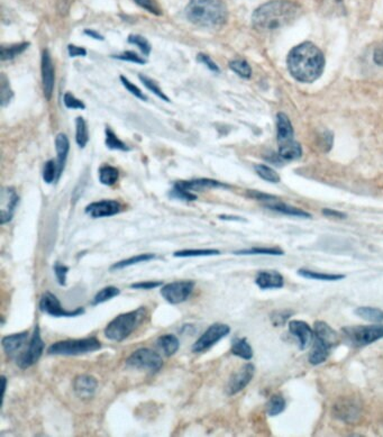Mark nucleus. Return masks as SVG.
Masks as SVG:
<instances>
[{
	"label": "nucleus",
	"mask_w": 383,
	"mask_h": 437,
	"mask_svg": "<svg viewBox=\"0 0 383 437\" xmlns=\"http://www.w3.org/2000/svg\"><path fill=\"white\" fill-rule=\"evenodd\" d=\"M1 381H3V393H1V395H3V397H5V393H6V387H7V380H6V378L5 377H1Z\"/></svg>",
	"instance_id": "nucleus-58"
},
{
	"label": "nucleus",
	"mask_w": 383,
	"mask_h": 437,
	"mask_svg": "<svg viewBox=\"0 0 383 437\" xmlns=\"http://www.w3.org/2000/svg\"><path fill=\"white\" fill-rule=\"evenodd\" d=\"M57 179H59L57 163L50 160V161L45 163L44 170H43V180L46 183H52Z\"/></svg>",
	"instance_id": "nucleus-41"
},
{
	"label": "nucleus",
	"mask_w": 383,
	"mask_h": 437,
	"mask_svg": "<svg viewBox=\"0 0 383 437\" xmlns=\"http://www.w3.org/2000/svg\"><path fill=\"white\" fill-rule=\"evenodd\" d=\"M197 60L199 62L204 63L205 66L208 68V69L212 70L214 72H219V68L215 62H214L212 59H210L208 55H205V54H198Z\"/></svg>",
	"instance_id": "nucleus-52"
},
{
	"label": "nucleus",
	"mask_w": 383,
	"mask_h": 437,
	"mask_svg": "<svg viewBox=\"0 0 383 437\" xmlns=\"http://www.w3.org/2000/svg\"><path fill=\"white\" fill-rule=\"evenodd\" d=\"M106 145H107V147H109V149H111V150H129L127 145L120 141V138H117L116 134H115L109 127L106 129Z\"/></svg>",
	"instance_id": "nucleus-38"
},
{
	"label": "nucleus",
	"mask_w": 383,
	"mask_h": 437,
	"mask_svg": "<svg viewBox=\"0 0 383 437\" xmlns=\"http://www.w3.org/2000/svg\"><path fill=\"white\" fill-rule=\"evenodd\" d=\"M297 273H298V276L303 277V278L321 280V281H339V280L345 278L344 275L316 272V271L308 269H299Z\"/></svg>",
	"instance_id": "nucleus-29"
},
{
	"label": "nucleus",
	"mask_w": 383,
	"mask_h": 437,
	"mask_svg": "<svg viewBox=\"0 0 383 437\" xmlns=\"http://www.w3.org/2000/svg\"><path fill=\"white\" fill-rule=\"evenodd\" d=\"M98 382L91 375H79L73 382L75 395L81 399H90L96 393Z\"/></svg>",
	"instance_id": "nucleus-20"
},
{
	"label": "nucleus",
	"mask_w": 383,
	"mask_h": 437,
	"mask_svg": "<svg viewBox=\"0 0 383 437\" xmlns=\"http://www.w3.org/2000/svg\"><path fill=\"white\" fill-rule=\"evenodd\" d=\"M194 289H195V282L183 280V281H174L168 285L162 286L160 294L171 305H179L189 299Z\"/></svg>",
	"instance_id": "nucleus-11"
},
{
	"label": "nucleus",
	"mask_w": 383,
	"mask_h": 437,
	"mask_svg": "<svg viewBox=\"0 0 383 437\" xmlns=\"http://www.w3.org/2000/svg\"><path fill=\"white\" fill-rule=\"evenodd\" d=\"M30 46V43H19V44L10 45V46H3L1 48V60H12L14 57H18L19 54L26 50Z\"/></svg>",
	"instance_id": "nucleus-33"
},
{
	"label": "nucleus",
	"mask_w": 383,
	"mask_h": 437,
	"mask_svg": "<svg viewBox=\"0 0 383 437\" xmlns=\"http://www.w3.org/2000/svg\"><path fill=\"white\" fill-rule=\"evenodd\" d=\"M138 78H140V80L142 81V84H143L144 86L147 88V89L150 90V91H152V93H154V95H156V96L159 97L160 99H162V100H165V102H170V99H169V97L167 96L165 93H163V90H162L161 88L158 86V84H156V81H153L152 79H150L149 78V77H147V75H140V77H138Z\"/></svg>",
	"instance_id": "nucleus-37"
},
{
	"label": "nucleus",
	"mask_w": 383,
	"mask_h": 437,
	"mask_svg": "<svg viewBox=\"0 0 383 437\" xmlns=\"http://www.w3.org/2000/svg\"><path fill=\"white\" fill-rule=\"evenodd\" d=\"M64 105L68 108H72V109H84V108H86L84 102L75 98V97L70 93H66V95H64Z\"/></svg>",
	"instance_id": "nucleus-48"
},
{
	"label": "nucleus",
	"mask_w": 383,
	"mask_h": 437,
	"mask_svg": "<svg viewBox=\"0 0 383 437\" xmlns=\"http://www.w3.org/2000/svg\"><path fill=\"white\" fill-rule=\"evenodd\" d=\"M323 214L327 217H334V218H345L346 215L345 214L341 213V212H337V210H324Z\"/></svg>",
	"instance_id": "nucleus-54"
},
{
	"label": "nucleus",
	"mask_w": 383,
	"mask_h": 437,
	"mask_svg": "<svg viewBox=\"0 0 383 437\" xmlns=\"http://www.w3.org/2000/svg\"><path fill=\"white\" fill-rule=\"evenodd\" d=\"M343 334L351 344L361 348L383 339V324L377 323L366 326L344 327Z\"/></svg>",
	"instance_id": "nucleus-7"
},
{
	"label": "nucleus",
	"mask_w": 383,
	"mask_h": 437,
	"mask_svg": "<svg viewBox=\"0 0 383 437\" xmlns=\"http://www.w3.org/2000/svg\"><path fill=\"white\" fill-rule=\"evenodd\" d=\"M255 283L261 289H280L285 286V278L276 270L260 271L255 277Z\"/></svg>",
	"instance_id": "nucleus-19"
},
{
	"label": "nucleus",
	"mask_w": 383,
	"mask_h": 437,
	"mask_svg": "<svg viewBox=\"0 0 383 437\" xmlns=\"http://www.w3.org/2000/svg\"><path fill=\"white\" fill-rule=\"evenodd\" d=\"M230 68L242 78H251L252 69L245 60H234L230 62Z\"/></svg>",
	"instance_id": "nucleus-39"
},
{
	"label": "nucleus",
	"mask_w": 383,
	"mask_h": 437,
	"mask_svg": "<svg viewBox=\"0 0 383 437\" xmlns=\"http://www.w3.org/2000/svg\"><path fill=\"white\" fill-rule=\"evenodd\" d=\"M170 195L171 197L177 198V199H180V201H194L197 199V196H196L195 194L187 192V190H183V189L181 188H178V187L176 186L172 189Z\"/></svg>",
	"instance_id": "nucleus-46"
},
{
	"label": "nucleus",
	"mask_w": 383,
	"mask_h": 437,
	"mask_svg": "<svg viewBox=\"0 0 383 437\" xmlns=\"http://www.w3.org/2000/svg\"><path fill=\"white\" fill-rule=\"evenodd\" d=\"M289 332L291 333V335H294L298 340L300 350L305 351L306 348H309L314 337V330L309 326L308 324L303 321H290L289 322Z\"/></svg>",
	"instance_id": "nucleus-17"
},
{
	"label": "nucleus",
	"mask_w": 383,
	"mask_h": 437,
	"mask_svg": "<svg viewBox=\"0 0 383 437\" xmlns=\"http://www.w3.org/2000/svg\"><path fill=\"white\" fill-rule=\"evenodd\" d=\"M301 156H303V149L298 142L292 141L283 145H279V156L286 161L299 159Z\"/></svg>",
	"instance_id": "nucleus-25"
},
{
	"label": "nucleus",
	"mask_w": 383,
	"mask_h": 437,
	"mask_svg": "<svg viewBox=\"0 0 383 437\" xmlns=\"http://www.w3.org/2000/svg\"><path fill=\"white\" fill-rule=\"evenodd\" d=\"M255 171L256 174L260 176L262 179L269 183H278L280 181V176L277 174L276 171L270 168L268 165H259L255 167Z\"/></svg>",
	"instance_id": "nucleus-40"
},
{
	"label": "nucleus",
	"mask_w": 383,
	"mask_h": 437,
	"mask_svg": "<svg viewBox=\"0 0 383 437\" xmlns=\"http://www.w3.org/2000/svg\"><path fill=\"white\" fill-rule=\"evenodd\" d=\"M294 134V127L291 125L290 120L283 113H279L277 115V140L279 145L295 141Z\"/></svg>",
	"instance_id": "nucleus-22"
},
{
	"label": "nucleus",
	"mask_w": 383,
	"mask_h": 437,
	"mask_svg": "<svg viewBox=\"0 0 383 437\" xmlns=\"http://www.w3.org/2000/svg\"><path fill=\"white\" fill-rule=\"evenodd\" d=\"M145 316L147 310L143 307L133 312L118 315L106 326L104 331L106 337L111 341L123 342L133 334L134 331L138 330Z\"/></svg>",
	"instance_id": "nucleus-5"
},
{
	"label": "nucleus",
	"mask_w": 383,
	"mask_h": 437,
	"mask_svg": "<svg viewBox=\"0 0 383 437\" xmlns=\"http://www.w3.org/2000/svg\"><path fill=\"white\" fill-rule=\"evenodd\" d=\"M55 147L57 153V169H59V178L62 174L64 165H66V156L69 153L70 143L66 135L59 134L55 138Z\"/></svg>",
	"instance_id": "nucleus-24"
},
{
	"label": "nucleus",
	"mask_w": 383,
	"mask_h": 437,
	"mask_svg": "<svg viewBox=\"0 0 383 437\" xmlns=\"http://www.w3.org/2000/svg\"><path fill=\"white\" fill-rule=\"evenodd\" d=\"M219 218L223 219V221H236V222H245V219L242 218V217H239V216L222 215L219 216Z\"/></svg>",
	"instance_id": "nucleus-56"
},
{
	"label": "nucleus",
	"mask_w": 383,
	"mask_h": 437,
	"mask_svg": "<svg viewBox=\"0 0 383 437\" xmlns=\"http://www.w3.org/2000/svg\"><path fill=\"white\" fill-rule=\"evenodd\" d=\"M355 315L364 321L371 322V323H383L382 309L362 306L355 309Z\"/></svg>",
	"instance_id": "nucleus-28"
},
{
	"label": "nucleus",
	"mask_w": 383,
	"mask_h": 437,
	"mask_svg": "<svg viewBox=\"0 0 383 437\" xmlns=\"http://www.w3.org/2000/svg\"><path fill=\"white\" fill-rule=\"evenodd\" d=\"M158 345L167 357H171V355L177 353L178 350H179L180 342L177 336L167 334V335L159 337Z\"/></svg>",
	"instance_id": "nucleus-26"
},
{
	"label": "nucleus",
	"mask_w": 383,
	"mask_h": 437,
	"mask_svg": "<svg viewBox=\"0 0 383 437\" xmlns=\"http://www.w3.org/2000/svg\"><path fill=\"white\" fill-rule=\"evenodd\" d=\"M120 81H122V84H123L124 87L129 90V93L134 95L135 97H138V98L141 99V100H147V96L142 93L141 89L136 87V86H135L134 84H132L129 79L125 78V77H120Z\"/></svg>",
	"instance_id": "nucleus-47"
},
{
	"label": "nucleus",
	"mask_w": 383,
	"mask_h": 437,
	"mask_svg": "<svg viewBox=\"0 0 383 437\" xmlns=\"http://www.w3.org/2000/svg\"><path fill=\"white\" fill-rule=\"evenodd\" d=\"M102 348V343L96 337L82 340H66V341L55 342L48 348V353L51 355H82V354L96 352Z\"/></svg>",
	"instance_id": "nucleus-6"
},
{
	"label": "nucleus",
	"mask_w": 383,
	"mask_h": 437,
	"mask_svg": "<svg viewBox=\"0 0 383 437\" xmlns=\"http://www.w3.org/2000/svg\"><path fill=\"white\" fill-rule=\"evenodd\" d=\"M44 341L41 337L39 326L36 325L33 335L30 336V343L27 345L26 350L15 360L16 364L21 370H26V369L30 368L41 359L43 352H44Z\"/></svg>",
	"instance_id": "nucleus-9"
},
{
	"label": "nucleus",
	"mask_w": 383,
	"mask_h": 437,
	"mask_svg": "<svg viewBox=\"0 0 383 437\" xmlns=\"http://www.w3.org/2000/svg\"><path fill=\"white\" fill-rule=\"evenodd\" d=\"M122 212V205L116 201H96L86 207V214L93 218L111 217Z\"/></svg>",
	"instance_id": "nucleus-15"
},
{
	"label": "nucleus",
	"mask_w": 383,
	"mask_h": 437,
	"mask_svg": "<svg viewBox=\"0 0 383 437\" xmlns=\"http://www.w3.org/2000/svg\"><path fill=\"white\" fill-rule=\"evenodd\" d=\"M53 270L59 285L64 287L66 285V276H68V272H69V268L64 266V264L60 263V262H57V263L54 264Z\"/></svg>",
	"instance_id": "nucleus-44"
},
{
	"label": "nucleus",
	"mask_w": 383,
	"mask_h": 437,
	"mask_svg": "<svg viewBox=\"0 0 383 437\" xmlns=\"http://www.w3.org/2000/svg\"><path fill=\"white\" fill-rule=\"evenodd\" d=\"M39 309L44 314L50 315L53 317H77L84 314V308L75 309V310H66L61 305L60 300L57 299L55 295L51 292H45L39 300Z\"/></svg>",
	"instance_id": "nucleus-12"
},
{
	"label": "nucleus",
	"mask_w": 383,
	"mask_h": 437,
	"mask_svg": "<svg viewBox=\"0 0 383 437\" xmlns=\"http://www.w3.org/2000/svg\"><path fill=\"white\" fill-rule=\"evenodd\" d=\"M19 197L14 188H3L1 192V224H6L12 219Z\"/></svg>",
	"instance_id": "nucleus-16"
},
{
	"label": "nucleus",
	"mask_w": 383,
	"mask_h": 437,
	"mask_svg": "<svg viewBox=\"0 0 383 437\" xmlns=\"http://www.w3.org/2000/svg\"><path fill=\"white\" fill-rule=\"evenodd\" d=\"M237 255H283L285 252L278 249H270V248H254L244 251L234 252Z\"/></svg>",
	"instance_id": "nucleus-42"
},
{
	"label": "nucleus",
	"mask_w": 383,
	"mask_h": 437,
	"mask_svg": "<svg viewBox=\"0 0 383 437\" xmlns=\"http://www.w3.org/2000/svg\"><path fill=\"white\" fill-rule=\"evenodd\" d=\"M84 33L87 34L88 36H90V37H93V39H100V41H102V39H104V37H102L100 34L97 33V32H95V30H84Z\"/></svg>",
	"instance_id": "nucleus-57"
},
{
	"label": "nucleus",
	"mask_w": 383,
	"mask_h": 437,
	"mask_svg": "<svg viewBox=\"0 0 383 437\" xmlns=\"http://www.w3.org/2000/svg\"><path fill=\"white\" fill-rule=\"evenodd\" d=\"M134 1L138 3V6L147 9V12L156 14V15H160V14H161L160 9L156 6V3H153V0H134Z\"/></svg>",
	"instance_id": "nucleus-51"
},
{
	"label": "nucleus",
	"mask_w": 383,
	"mask_h": 437,
	"mask_svg": "<svg viewBox=\"0 0 383 437\" xmlns=\"http://www.w3.org/2000/svg\"><path fill=\"white\" fill-rule=\"evenodd\" d=\"M68 50H69L70 57H86L87 55V51L84 48H80V46L69 45Z\"/></svg>",
	"instance_id": "nucleus-53"
},
{
	"label": "nucleus",
	"mask_w": 383,
	"mask_h": 437,
	"mask_svg": "<svg viewBox=\"0 0 383 437\" xmlns=\"http://www.w3.org/2000/svg\"><path fill=\"white\" fill-rule=\"evenodd\" d=\"M254 373L255 366L252 363H247V364L241 366L230 378L227 386H226V393L228 396H234L241 393L251 382L252 379L254 377Z\"/></svg>",
	"instance_id": "nucleus-13"
},
{
	"label": "nucleus",
	"mask_w": 383,
	"mask_h": 437,
	"mask_svg": "<svg viewBox=\"0 0 383 437\" xmlns=\"http://www.w3.org/2000/svg\"><path fill=\"white\" fill-rule=\"evenodd\" d=\"M174 186L183 189L189 192H204L206 189L227 188L224 183L212 179H198L192 181H179Z\"/></svg>",
	"instance_id": "nucleus-21"
},
{
	"label": "nucleus",
	"mask_w": 383,
	"mask_h": 437,
	"mask_svg": "<svg viewBox=\"0 0 383 437\" xmlns=\"http://www.w3.org/2000/svg\"><path fill=\"white\" fill-rule=\"evenodd\" d=\"M126 364L138 370H145L150 373H156L163 366V360L160 357L159 353H156L150 348H138L134 353L131 354L129 359L126 360Z\"/></svg>",
	"instance_id": "nucleus-8"
},
{
	"label": "nucleus",
	"mask_w": 383,
	"mask_h": 437,
	"mask_svg": "<svg viewBox=\"0 0 383 437\" xmlns=\"http://www.w3.org/2000/svg\"><path fill=\"white\" fill-rule=\"evenodd\" d=\"M114 57L115 59H118V60L129 61V62L138 63V64H145L147 63V61L142 59L141 57H138L135 52H124L123 54H120V55H116Z\"/></svg>",
	"instance_id": "nucleus-49"
},
{
	"label": "nucleus",
	"mask_w": 383,
	"mask_h": 437,
	"mask_svg": "<svg viewBox=\"0 0 383 437\" xmlns=\"http://www.w3.org/2000/svg\"><path fill=\"white\" fill-rule=\"evenodd\" d=\"M120 294V290L114 286H109V287H105L102 290L97 292L96 296L93 297V305L97 306L100 304L106 303L108 300L113 299L115 297L118 296Z\"/></svg>",
	"instance_id": "nucleus-34"
},
{
	"label": "nucleus",
	"mask_w": 383,
	"mask_h": 437,
	"mask_svg": "<svg viewBox=\"0 0 383 437\" xmlns=\"http://www.w3.org/2000/svg\"><path fill=\"white\" fill-rule=\"evenodd\" d=\"M42 81L45 98L51 99L54 89V66L52 62L51 54L48 50H44L42 54Z\"/></svg>",
	"instance_id": "nucleus-18"
},
{
	"label": "nucleus",
	"mask_w": 383,
	"mask_h": 437,
	"mask_svg": "<svg viewBox=\"0 0 383 437\" xmlns=\"http://www.w3.org/2000/svg\"><path fill=\"white\" fill-rule=\"evenodd\" d=\"M231 352L235 357L243 360H251L253 357V348L246 339L233 340Z\"/></svg>",
	"instance_id": "nucleus-27"
},
{
	"label": "nucleus",
	"mask_w": 383,
	"mask_h": 437,
	"mask_svg": "<svg viewBox=\"0 0 383 437\" xmlns=\"http://www.w3.org/2000/svg\"><path fill=\"white\" fill-rule=\"evenodd\" d=\"M375 62L379 66H383V44L375 48V55H373Z\"/></svg>",
	"instance_id": "nucleus-55"
},
{
	"label": "nucleus",
	"mask_w": 383,
	"mask_h": 437,
	"mask_svg": "<svg viewBox=\"0 0 383 437\" xmlns=\"http://www.w3.org/2000/svg\"><path fill=\"white\" fill-rule=\"evenodd\" d=\"M264 206L269 208V210L277 212V213L285 214V215L294 216V217H301V218H310L312 215L307 213L305 210H299L297 207L289 206V205L282 203L279 201L278 198L273 199V201L264 204Z\"/></svg>",
	"instance_id": "nucleus-23"
},
{
	"label": "nucleus",
	"mask_w": 383,
	"mask_h": 437,
	"mask_svg": "<svg viewBox=\"0 0 383 437\" xmlns=\"http://www.w3.org/2000/svg\"><path fill=\"white\" fill-rule=\"evenodd\" d=\"M288 69L296 80L312 84L317 80L325 68L323 52L310 42L301 43L291 50L287 59Z\"/></svg>",
	"instance_id": "nucleus-2"
},
{
	"label": "nucleus",
	"mask_w": 383,
	"mask_h": 437,
	"mask_svg": "<svg viewBox=\"0 0 383 437\" xmlns=\"http://www.w3.org/2000/svg\"><path fill=\"white\" fill-rule=\"evenodd\" d=\"M186 17L192 24L205 28H217L227 21V7L222 0H190Z\"/></svg>",
	"instance_id": "nucleus-3"
},
{
	"label": "nucleus",
	"mask_w": 383,
	"mask_h": 437,
	"mask_svg": "<svg viewBox=\"0 0 383 437\" xmlns=\"http://www.w3.org/2000/svg\"><path fill=\"white\" fill-rule=\"evenodd\" d=\"M120 178V172L114 167L104 165L99 170V180L105 186H113Z\"/></svg>",
	"instance_id": "nucleus-31"
},
{
	"label": "nucleus",
	"mask_w": 383,
	"mask_h": 437,
	"mask_svg": "<svg viewBox=\"0 0 383 437\" xmlns=\"http://www.w3.org/2000/svg\"><path fill=\"white\" fill-rule=\"evenodd\" d=\"M315 342L312 352L309 354V362L312 366H318L326 361L330 351L339 344V335L332 327L325 322L314 324Z\"/></svg>",
	"instance_id": "nucleus-4"
},
{
	"label": "nucleus",
	"mask_w": 383,
	"mask_h": 437,
	"mask_svg": "<svg viewBox=\"0 0 383 437\" xmlns=\"http://www.w3.org/2000/svg\"><path fill=\"white\" fill-rule=\"evenodd\" d=\"M221 254L217 250H183L174 253L176 258H197V257H215Z\"/></svg>",
	"instance_id": "nucleus-35"
},
{
	"label": "nucleus",
	"mask_w": 383,
	"mask_h": 437,
	"mask_svg": "<svg viewBox=\"0 0 383 437\" xmlns=\"http://www.w3.org/2000/svg\"><path fill=\"white\" fill-rule=\"evenodd\" d=\"M129 42L131 44H134L138 46L142 52H143L144 55H149L151 53V45L149 43L145 37L141 35H129Z\"/></svg>",
	"instance_id": "nucleus-43"
},
{
	"label": "nucleus",
	"mask_w": 383,
	"mask_h": 437,
	"mask_svg": "<svg viewBox=\"0 0 383 437\" xmlns=\"http://www.w3.org/2000/svg\"><path fill=\"white\" fill-rule=\"evenodd\" d=\"M163 282L162 281H142L136 282L131 286L132 289H141V290H151V289H156V288L162 287Z\"/></svg>",
	"instance_id": "nucleus-50"
},
{
	"label": "nucleus",
	"mask_w": 383,
	"mask_h": 437,
	"mask_svg": "<svg viewBox=\"0 0 383 437\" xmlns=\"http://www.w3.org/2000/svg\"><path fill=\"white\" fill-rule=\"evenodd\" d=\"M0 82H1V105L6 106L12 100V91L9 87L8 80H7L5 75H1Z\"/></svg>",
	"instance_id": "nucleus-45"
},
{
	"label": "nucleus",
	"mask_w": 383,
	"mask_h": 437,
	"mask_svg": "<svg viewBox=\"0 0 383 437\" xmlns=\"http://www.w3.org/2000/svg\"><path fill=\"white\" fill-rule=\"evenodd\" d=\"M231 333V327L226 324L215 323L207 328L206 332L192 345V352L201 353L213 348L221 340L224 339Z\"/></svg>",
	"instance_id": "nucleus-10"
},
{
	"label": "nucleus",
	"mask_w": 383,
	"mask_h": 437,
	"mask_svg": "<svg viewBox=\"0 0 383 437\" xmlns=\"http://www.w3.org/2000/svg\"><path fill=\"white\" fill-rule=\"evenodd\" d=\"M287 404L281 395H273L267 402V413L269 416H278L282 411H285Z\"/></svg>",
	"instance_id": "nucleus-32"
},
{
	"label": "nucleus",
	"mask_w": 383,
	"mask_h": 437,
	"mask_svg": "<svg viewBox=\"0 0 383 437\" xmlns=\"http://www.w3.org/2000/svg\"><path fill=\"white\" fill-rule=\"evenodd\" d=\"M30 340L28 332L16 333V334L3 337L1 344H3V351H5L7 357L16 360L26 350Z\"/></svg>",
	"instance_id": "nucleus-14"
},
{
	"label": "nucleus",
	"mask_w": 383,
	"mask_h": 437,
	"mask_svg": "<svg viewBox=\"0 0 383 437\" xmlns=\"http://www.w3.org/2000/svg\"><path fill=\"white\" fill-rule=\"evenodd\" d=\"M75 127H77V134H75L77 143H78L79 147H84L87 145L88 140H89L86 120L82 117H78L75 120Z\"/></svg>",
	"instance_id": "nucleus-36"
},
{
	"label": "nucleus",
	"mask_w": 383,
	"mask_h": 437,
	"mask_svg": "<svg viewBox=\"0 0 383 437\" xmlns=\"http://www.w3.org/2000/svg\"><path fill=\"white\" fill-rule=\"evenodd\" d=\"M301 10V5L294 0H271L255 9L252 24L259 32H273L292 24Z\"/></svg>",
	"instance_id": "nucleus-1"
},
{
	"label": "nucleus",
	"mask_w": 383,
	"mask_h": 437,
	"mask_svg": "<svg viewBox=\"0 0 383 437\" xmlns=\"http://www.w3.org/2000/svg\"><path fill=\"white\" fill-rule=\"evenodd\" d=\"M156 257L151 253H145V254H138L136 257H132V258L126 259V260L118 261L116 263L113 264L111 267V271H116V270H123L125 268L131 267L134 264L142 263V262H149L156 259Z\"/></svg>",
	"instance_id": "nucleus-30"
}]
</instances>
